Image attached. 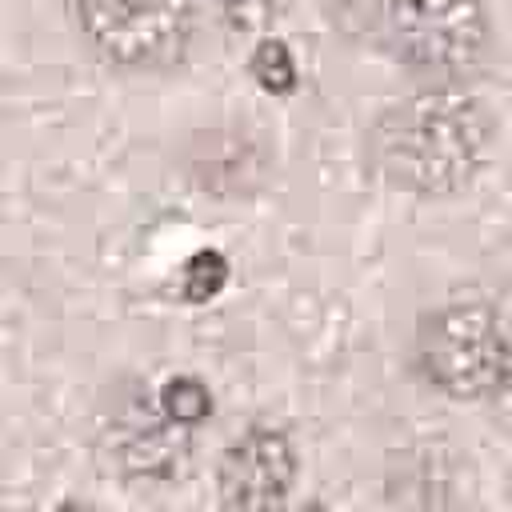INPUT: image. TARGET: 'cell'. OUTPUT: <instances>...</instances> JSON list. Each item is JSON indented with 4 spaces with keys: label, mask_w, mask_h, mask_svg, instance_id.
I'll return each instance as SVG.
<instances>
[{
    "label": "cell",
    "mask_w": 512,
    "mask_h": 512,
    "mask_svg": "<svg viewBox=\"0 0 512 512\" xmlns=\"http://www.w3.org/2000/svg\"><path fill=\"white\" fill-rule=\"evenodd\" d=\"M412 76L456 84L484 68L492 20L480 0H380L368 28Z\"/></svg>",
    "instance_id": "2"
},
{
    "label": "cell",
    "mask_w": 512,
    "mask_h": 512,
    "mask_svg": "<svg viewBox=\"0 0 512 512\" xmlns=\"http://www.w3.org/2000/svg\"><path fill=\"white\" fill-rule=\"evenodd\" d=\"M252 72H256V80H260L272 96H284V92L296 84V56H292L288 44L264 40V44L256 48V56H252Z\"/></svg>",
    "instance_id": "8"
},
{
    "label": "cell",
    "mask_w": 512,
    "mask_h": 512,
    "mask_svg": "<svg viewBox=\"0 0 512 512\" xmlns=\"http://www.w3.org/2000/svg\"><path fill=\"white\" fill-rule=\"evenodd\" d=\"M300 472L296 444L276 424L244 428L220 460L216 492L232 508H276L288 500Z\"/></svg>",
    "instance_id": "6"
},
{
    "label": "cell",
    "mask_w": 512,
    "mask_h": 512,
    "mask_svg": "<svg viewBox=\"0 0 512 512\" xmlns=\"http://www.w3.org/2000/svg\"><path fill=\"white\" fill-rule=\"evenodd\" d=\"M180 284H184V296H188V300H212V296L228 284V260H224V252H216V248L196 252V256L184 264Z\"/></svg>",
    "instance_id": "7"
},
{
    "label": "cell",
    "mask_w": 512,
    "mask_h": 512,
    "mask_svg": "<svg viewBox=\"0 0 512 512\" xmlns=\"http://www.w3.org/2000/svg\"><path fill=\"white\" fill-rule=\"evenodd\" d=\"M192 436H196V428H188L168 408L160 380L132 388L120 400V408L108 416V428H104V444H108L116 468L140 484L172 480Z\"/></svg>",
    "instance_id": "5"
},
{
    "label": "cell",
    "mask_w": 512,
    "mask_h": 512,
    "mask_svg": "<svg viewBox=\"0 0 512 512\" xmlns=\"http://www.w3.org/2000/svg\"><path fill=\"white\" fill-rule=\"evenodd\" d=\"M220 16L240 28V32H252V28H264L272 20V12L280 8V0H216Z\"/></svg>",
    "instance_id": "9"
},
{
    "label": "cell",
    "mask_w": 512,
    "mask_h": 512,
    "mask_svg": "<svg viewBox=\"0 0 512 512\" xmlns=\"http://www.w3.org/2000/svg\"><path fill=\"white\" fill-rule=\"evenodd\" d=\"M416 372L452 400H492L512 384V332L484 300L444 304L416 332Z\"/></svg>",
    "instance_id": "3"
},
{
    "label": "cell",
    "mask_w": 512,
    "mask_h": 512,
    "mask_svg": "<svg viewBox=\"0 0 512 512\" xmlns=\"http://www.w3.org/2000/svg\"><path fill=\"white\" fill-rule=\"evenodd\" d=\"M88 48L120 72H160L184 60L196 28L192 0H72Z\"/></svg>",
    "instance_id": "4"
},
{
    "label": "cell",
    "mask_w": 512,
    "mask_h": 512,
    "mask_svg": "<svg viewBox=\"0 0 512 512\" xmlns=\"http://www.w3.org/2000/svg\"><path fill=\"white\" fill-rule=\"evenodd\" d=\"M488 140V112L452 92V84H436L376 116L368 156L388 184L416 196H448L480 172Z\"/></svg>",
    "instance_id": "1"
}]
</instances>
